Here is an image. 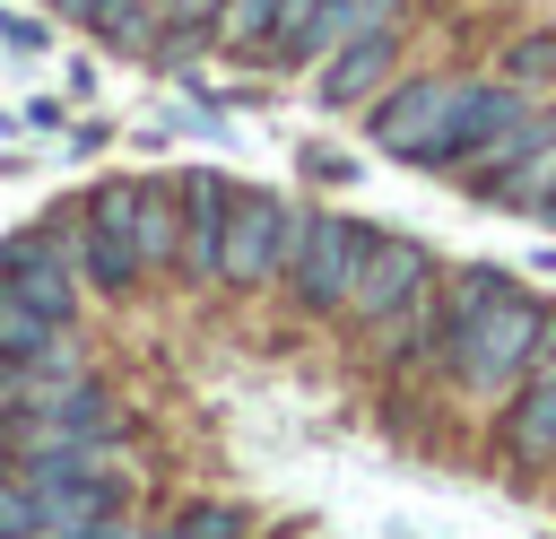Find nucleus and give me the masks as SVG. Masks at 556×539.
Masks as SVG:
<instances>
[{
    "label": "nucleus",
    "mask_w": 556,
    "mask_h": 539,
    "mask_svg": "<svg viewBox=\"0 0 556 539\" xmlns=\"http://www.w3.org/2000/svg\"><path fill=\"white\" fill-rule=\"evenodd\" d=\"M113 52H148L156 43V0H96V17H87Z\"/></svg>",
    "instance_id": "nucleus-16"
},
{
    "label": "nucleus",
    "mask_w": 556,
    "mask_h": 539,
    "mask_svg": "<svg viewBox=\"0 0 556 539\" xmlns=\"http://www.w3.org/2000/svg\"><path fill=\"white\" fill-rule=\"evenodd\" d=\"M9 443L61 452V443H113V400L96 374H9Z\"/></svg>",
    "instance_id": "nucleus-2"
},
{
    "label": "nucleus",
    "mask_w": 556,
    "mask_h": 539,
    "mask_svg": "<svg viewBox=\"0 0 556 539\" xmlns=\"http://www.w3.org/2000/svg\"><path fill=\"white\" fill-rule=\"evenodd\" d=\"M460 87H469L460 70H408V78H391V87L365 104V139H374L382 156H400V165H426V174H434Z\"/></svg>",
    "instance_id": "nucleus-5"
},
{
    "label": "nucleus",
    "mask_w": 556,
    "mask_h": 539,
    "mask_svg": "<svg viewBox=\"0 0 556 539\" xmlns=\"http://www.w3.org/2000/svg\"><path fill=\"white\" fill-rule=\"evenodd\" d=\"M0 287L9 296H26L35 313H52V322H78V252L61 243V235H43V226H26V235H9L0 243Z\"/></svg>",
    "instance_id": "nucleus-8"
},
{
    "label": "nucleus",
    "mask_w": 556,
    "mask_h": 539,
    "mask_svg": "<svg viewBox=\"0 0 556 539\" xmlns=\"http://www.w3.org/2000/svg\"><path fill=\"white\" fill-rule=\"evenodd\" d=\"M495 461L504 469H556V356H539L504 400H495Z\"/></svg>",
    "instance_id": "nucleus-7"
},
{
    "label": "nucleus",
    "mask_w": 556,
    "mask_h": 539,
    "mask_svg": "<svg viewBox=\"0 0 556 539\" xmlns=\"http://www.w3.org/2000/svg\"><path fill=\"white\" fill-rule=\"evenodd\" d=\"M495 78H504V87H521V96H547V87H556V26L513 35V43L495 52Z\"/></svg>",
    "instance_id": "nucleus-14"
},
{
    "label": "nucleus",
    "mask_w": 556,
    "mask_h": 539,
    "mask_svg": "<svg viewBox=\"0 0 556 539\" xmlns=\"http://www.w3.org/2000/svg\"><path fill=\"white\" fill-rule=\"evenodd\" d=\"M217 9H226V0H156V43H165V52L217 43Z\"/></svg>",
    "instance_id": "nucleus-15"
},
{
    "label": "nucleus",
    "mask_w": 556,
    "mask_h": 539,
    "mask_svg": "<svg viewBox=\"0 0 556 539\" xmlns=\"http://www.w3.org/2000/svg\"><path fill=\"white\" fill-rule=\"evenodd\" d=\"M0 539H35V487L17 469L0 478Z\"/></svg>",
    "instance_id": "nucleus-20"
},
{
    "label": "nucleus",
    "mask_w": 556,
    "mask_h": 539,
    "mask_svg": "<svg viewBox=\"0 0 556 539\" xmlns=\"http://www.w3.org/2000/svg\"><path fill=\"white\" fill-rule=\"evenodd\" d=\"M400 9H408V0H330V43L374 35V26H400Z\"/></svg>",
    "instance_id": "nucleus-18"
},
{
    "label": "nucleus",
    "mask_w": 556,
    "mask_h": 539,
    "mask_svg": "<svg viewBox=\"0 0 556 539\" xmlns=\"http://www.w3.org/2000/svg\"><path fill=\"white\" fill-rule=\"evenodd\" d=\"M269 9H278V0H226V9H217V43L261 61V43H269Z\"/></svg>",
    "instance_id": "nucleus-17"
},
{
    "label": "nucleus",
    "mask_w": 556,
    "mask_h": 539,
    "mask_svg": "<svg viewBox=\"0 0 556 539\" xmlns=\"http://www.w3.org/2000/svg\"><path fill=\"white\" fill-rule=\"evenodd\" d=\"M391 78H400V26L348 35V43H330V52L313 61V96H321L330 113H365Z\"/></svg>",
    "instance_id": "nucleus-9"
},
{
    "label": "nucleus",
    "mask_w": 556,
    "mask_h": 539,
    "mask_svg": "<svg viewBox=\"0 0 556 539\" xmlns=\"http://www.w3.org/2000/svg\"><path fill=\"white\" fill-rule=\"evenodd\" d=\"M0 43H9V52H43V43H52V26H43V17H26V9H0Z\"/></svg>",
    "instance_id": "nucleus-21"
},
{
    "label": "nucleus",
    "mask_w": 556,
    "mask_h": 539,
    "mask_svg": "<svg viewBox=\"0 0 556 539\" xmlns=\"http://www.w3.org/2000/svg\"><path fill=\"white\" fill-rule=\"evenodd\" d=\"M43 9H52V17H70V26H87V17H96V0H43Z\"/></svg>",
    "instance_id": "nucleus-24"
},
{
    "label": "nucleus",
    "mask_w": 556,
    "mask_h": 539,
    "mask_svg": "<svg viewBox=\"0 0 556 539\" xmlns=\"http://www.w3.org/2000/svg\"><path fill=\"white\" fill-rule=\"evenodd\" d=\"M304 174H321V183H348L356 165H348V156H330V148H304Z\"/></svg>",
    "instance_id": "nucleus-22"
},
{
    "label": "nucleus",
    "mask_w": 556,
    "mask_h": 539,
    "mask_svg": "<svg viewBox=\"0 0 556 539\" xmlns=\"http://www.w3.org/2000/svg\"><path fill=\"white\" fill-rule=\"evenodd\" d=\"M174 539H243V513L200 496V504H182V513H174Z\"/></svg>",
    "instance_id": "nucleus-19"
},
{
    "label": "nucleus",
    "mask_w": 556,
    "mask_h": 539,
    "mask_svg": "<svg viewBox=\"0 0 556 539\" xmlns=\"http://www.w3.org/2000/svg\"><path fill=\"white\" fill-rule=\"evenodd\" d=\"M365 243H374L365 217H348V209H304L295 252H287V278H278L287 304L313 313V322H339V304H348L356 270H365Z\"/></svg>",
    "instance_id": "nucleus-3"
},
{
    "label": "nucleus",
    "mask_w": 556,
    "mask_h": 539,
    "mask_svg": "<svg viewBox=\"0 0 556 539\" xmlns=\"http://www.w3.org/2000/svg\"><path fill=\"white\" fill-rule=\"evenodd\" d=\"M70 365H78L70 322H52V313H35L26 296L0 287V374H70Z\"/></svg>",
    "instance_id": "nucleus-11"
},
{
    "label": "nucleus",
    "mask_w": 556,
    "mask_h": 539,
    "mask_svg": "<svg viewBox=\"0 0 556 539\" xmlns=\"http://www.w3.org/2000/svg\"><path fill=\"white\" fill-rule=\"evenodd\" d=\"M330 52V0H278L269 9V43H261V61H278V70H313Z\"/></svg>",
    "instance_id": "nucleus-13"
},
{
    "label": "nucleus",
    "mask_w": 556,
    "mask_h": 539,
    "mask_svg": "<svg viewBox=\"0 0 556 539\" xmlns=\"http://www.w3.org/2000/svg\"><path fill=\"white\" fill-rule=\"evenodd\" d=\"M539 356H556V304L547 296H530L495 261L443 270V287H434V374L460 400L495 409Z\"/></svg>",
    "instance_id": "nucleus-1"
},
{
    "label": "nucleus",
    "mask_w": 556,
    "mask_h": 539,
    "mask_svg": "<svg viewBox=\"0 0 556 539\" xmlns=\"http://www.w3.org/2000/svg\"><path fill=\"white\" fill-rule=\"evenodd\" d=\"M295 226H304V209H295L287 191L235 183V200H226V243H217V287H235V296L278 287V278H287V252H295Z\"/></svg>",
    "instance_id": "nucleus-4"
},
{
    "label": "nucleus",
    "mask_w": 556,
    "mask_h": 539,
    "mask_svg": "<svg viewBox=\"0 0 556 539\" xmlns=\"http://www.w3.org/2000/svg\"><path fill=\"white\" fill-rule=\"evenodd\" d=\"M174 174H130V252H139V278L174 270Z\"/></svg>",
    "instance_id": "nucleus-12"
},
{
    "label": "nucleus",
    "mask_w": 556,
    "mask_h": 539,
    "mask_svg": "<svg viewBox=\"0 0 556 539\" xmlns=\"http://www.w3.org/2000/svg\"><path fill=\"white\" fill-rule=\"evenodd\" d=\"M226 200H235V183L226 174H208V165H191V174H174V270L191 278V287H217V243H226Z\"/></svg>",
    "instance_id": "nucleus-10"
},
{
    "label": "nucleus",
    "mask_w": 556,
    "mask_h": 539,
    "mask_svg": "<svg viewBox=\"0 0 556 539\" xmlns=\"http://www.w3.org/2000/svg\"><path fill=\"white\" fill-rule=\"evenodd\" d=\"M70 252H78V278H87L96 296H130V287H139V252H130V174L87 191Z\"/></svg>",
    "instance_id": "nucleus-6"
},
{
    "label": "nucleus",
    "mask_w": 556,
    "mask_h": 539,
    "mask_svg": "<svg viewBox=\"0 0 556 539\" xmlns=\"http://www.w3.org/2000/svg\"><path fill=\"white\" fill-rule=\"evenodd\" d=\"M530 217H547V226H556V165H547V183L530 191Z\"/></svg>",
    "instance_id": "nucleus-23"
}]
</instances>
